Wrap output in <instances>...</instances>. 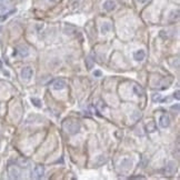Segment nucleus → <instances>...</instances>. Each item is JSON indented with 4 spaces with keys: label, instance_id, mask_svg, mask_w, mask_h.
I'll list each match as a JSON object with an SVG mask.
<instances>
[{
    "label": "nucleus",
    "instance_id": "f257e3e1",
    "mask_svg": "<svg viewBox=\"0 0 180 180\" xmlns=\"http://www.w3.org/2000/svg\"><path fill=\"white\" fill-rule=\"evenodd\" d=\"M62 128L69 135H75V134H77L79 130H80V124H79L78 120L66 119L62 122Z\"/></svg>",
    "mask_w": 180,
    "mask_h": 180
},
{
    "label": "nucleus",
    "instance_id": "f03ea898",
    "mask_svg": "<svg viewBox=\"0 0 180 180\" xmlns=\"http://www.w3.org/2000/svg\"><path fill=\"white\" fill-rule=\"evenodd\" d=\"M44 174H45V168H44V166L38 165L34 169V171L31 174V178L32 179H41L44 177Z\"/></svg>",
    "mask_w": 180,
    "mask_h": 180
},
{
    "label": "nucleus",
    "instance_id": "7ed1b4c3",
    "mask_svg": "<svg viewBox=\"0 0 180 180\" xmlns=\"http://www.w3.org/2000/svg\"><path fill=\"white\" fill-rule=\"evenodd\" d=\"M8 174L10 179H19L20 178V170L17 166H9L8 167Z\"/></svg>",
    "mask_w": 180,
    "mask_h": 180
},
{
    "label": "nucleus",
    "instance_id": "20e7f679",
    "mask_svg": "<svg viewBox=\"0 0 180 180\" xmlns=\"http://www.w3.org/2000/svg\"><path fill=\"white\" fill-rule=\"evenodd\" d=\"M32 76H34V70H32V68L25 67L22 70H21V77H22V79H25V80H29Z\"/></svg>",
    "mask_w": 180,
    "mask_h": 180
},
{
    "label": "nucleus",
    "instance_id": "39448f33",
    "mask_svg": "<svg viewBox=\"0 0 180 180\" xmlns=\"http://www.w3.org/2000/svg\"><path fill=\"white\" fill-rule=\"evenodd\" d=\"M15 55H19L20 57H27L29 55V49L26 46H18L15 51Z\"/></svg>",
    "mask_w": 180,
    "mask_h": 180
},
{
    "label": "nucleus",
    "instance_id": "423d86ee",
    "mask_svg": "<svg viewBox=\"0 0 180 180\" xmlns=\"http://www.w3.org/2000/svg\"><path fill=\"white\" fill-rule=\"evenodd\" d=\"M66 81L63 80V79H57L53 81V84H52V87H53V89L55 90H62L66 88Z\"/></svg>",
    "mask_w": 180,
    "mask_h": 180
},
{
    "label": "nucleus",
    "instance_id": "0eeeda50",
    "mask_svg": "<svg viewBox=\"0 0 180 180\" xmlns=\"http://www.w3.org/2000/svg\"><path fill=\"white\" fill-rule=\"evenodd\" d=\"M159 124H160V127H162V128H167L169 124H170V118H169L168 115H162L160 119H159Z\"/></svg>",
    "mask_w": 180,
    "mask_h": 180
},
{
    "label": "nucleus",
    "instance_id": "6e6552de",
    "mask_svg": "<svg viewBox=\"0 0 180 180\" xmlns=\"http://www.w3.org/2000/svg\"><path fill=\"white\" fill-rule=\"evenodd\" d=\"M116 8V2L112 0H107L105 4H103V9L106 11H112L113 9Z\"/></svg>",
    "mask_w": 180,
    "mask_h": 180
},
{
    "label": "nucleus",
    "instance_id": "1a4fd4ad",
    "mask_svg": "<svg viewBox=\"0 0 180 180\" xmlns=\"http://www.w3.org/2000/svg\"><path fill=\"white\" fill-rule=\"evenodd\" d=\"M176 171V162L174 161H169L167 167H166V174L171 176Z\"/></svg>",
    "mask_w": 180,
    "mask_h": 180
},
{
    "label": "nucleus",
    "instance_id": "9d476101",
    "mask_svg": "<svg viewBox=\"0 0 180 180\" xmlns=\"http://www.w3.org/2000/svg\"><path fill=\"white\" fill-rule=\"evenodd\" d=\"M145 56H146V53H145V51L143 50L136 51L135 55H134V57H135V59L137 60V61H141V60H143V59H145Z\"/></svg>",
    "mask_w": 180,
    "mask_h": 180
},
{
    "label": "nucleus",
    "instance_id": "9b49d317",
    "mask_svg": "<svg viewBox=\"0 0 180 180\" xmlns=\"http://www.w3.org/2000/svg\"><path fill=\"white\" fill-rule=\"evenodd\" d=\"M146 129H147V131H148V132H150V134L155 132V131L157 130L156 122H155V121H150V122H148V124L146 126Z\"/></svg>",
    "mask_w": 180,
    "mask_h": 180
},
{
    "label": "nucleus",
    "instance_id": "f8f14e48",
    "mask_svg": "<svg viewBox=\"0 0 180 180\" xmlns=\"http://www.w3.org/2000/svg\"><path fill=\"white\" fill-rule=\"evenodd\" d=\"M94 65H95V60L92 59L91 56H88L86 58V66L88 68V70H91L92 67H94Z\"/></svg>",
    "mask_w": 180,
    "mask_h": 180
},
{
    "label": "nucleus",
    "instance_id": "ddd939ff",
    "mask_svg": "<svg viewBox=\"0 0 180 180\" xmlns=\"http://www.w3.org/2000/svg\"><path fill=\"white\" fill-rule=\"evenodd\" d=\"M111 30V25L109 22H106L103 23L101 26V32L102 34H107V32H109Z\"/></svg>",
    "mask_w": 180,
    "mask_h": 180
},
{
    "label": "nucleus",
    "instance_id": "4468645a",
    "mask_svg": "<svg viewBox=\"0 0 180 180\" xmlns=\"http://www.w3.org/2000/svg\"><path fill=\"white\" fill-rule=\"evenodd\" d=\"M134 91L137 96H142L143 95V90L140 86H134Z\"/></svg>",
    "mask_w": 180,
    "mask_h": 180
},
{
    "label": "nucleus",
    "instance_id": "2eb2a0df",
    "mask_svg": "<svg viewBox=\"0 0 180 180\" xmlns=\"http://www.w3.org/2000/svg\"><path fill=\"white\" fill-rule=\"evenodd\" d=\"M18 163H19V166L20 167H25V168H27L29 165V161L27 159H20V160H18Z\"/></svg>",
    "mask_w": 180,
    "mask_h": 180
},
{
    "label": "nucleus",
    "instance_id": "dca6fc26",
    "mask_svg": "<svg viewBox=\"0 0 180 180\" xmlns=\"http://www.w3.org/2000/svg\"><path fill=\"white\" fill-rule=\"evenodd\" d=\"M31 102L34 103L36 107H38V108L41 107V102H40V100L39 99H37V98H32V99H31Z\"/></svg>",
    "mask_w": 180,
    "mask_h": 180
},
{
    "label": "nucleus",
    "instance_id": "f3484780",
    "mask_svg": "<svg viewBox=\"0 0 180 180\" xmlns=\"http://www.w3.org/2000/svg\"><path fill=\"white\" fill-rule=\"evenodd\" d=\"M106 161H107V159H106L105 156H99V160L97 161V165H98V166H100L101 163H105Z\"/></svg>",
    "mask_w": 180,
    "mask_h": 180
},
{
    "label": "nucleus",
    "instance_id": "a211bd4d",
    "mask_svg": "<svg viewBox=\"0 0 180 180\" xmlns=\"http://www.w3.org/2000/svg\"><path fill=\"white\" fill-rule=\"evenodd\" d=\"M152 100H153V101L156 102H159V101H161V96H160V95H159V94H156V95H153V96H152Z\"/></svg>",
    "mask_w": 180,
    "mask_h": 180
},
{
    "label": "nucleus",
    "instance_id": "6ab92c4d",
    "mask_svg": "<svg viewBox=\"0 0 180 180\" xmlns=\"http://www.w3.org/2000/svg\"><path fill=\"white\" fill-rule=\"evenodd\" d=\"M15 11H16V10H11V11H10V12H8V13H6L5 16H1V17H0V20H5L6 18H8V17H9V16H10V15H11V13H13V12H15Z\"/></svg>",
    "mask_w": 180,
    "mask_h": 180
},
{
    "label": "nucleus",
    "instance_id": "aec40b11",
    "mask_svg": "<svg viewBox=\"0 0 180 180\" xmlns=\"http://www.w3.org/2000/svg\"><path fill=\"white\" fill-rule=\"evenodd\" d=\"M179 90H177V91H176V92H174V98H176V99H177V100H179L180 99V96H179Z\"/></svg>",
    "mask_w": 180,
    "mask_h": 180
},
{
    "label": "nucleus",
    "instance_id": "412c9836",
    "mask_svg": "<svg viewBox=\"0 0 180 180\" xmlns=\"http://www.w3.org/2000/svg\"><path fill=\"white\" fill-rule=\"evenodd\" d=\"M94 75H95V76H96V77H100V76H101V72H100V71H99V70H96V71H95V72H94Z\"/></svg>",
    "mask_w": 180,
    "mask_h": 180
},
{
    "label": "nucleus",
    "instance_id": "4be33fe9",
    "mask_svg": "<svg viewBox=\"0 0 180 180\" xmlns=\"http://www.w3.org/2000/svg\"><path fill=\"white\" fill-rule=\"evenodd\" d=\"M9 2V0H0V4H7Z\"/></svg>",
    "mask_w": 180,
    "mask_h": 180
},
{
    "label": "nucleus",
    "instance_id": "5701e85b",
    "mask_svg": "<svg viewBox=\"0 0 180 180\" xmlns=\"http://www.w3.org/2000/svg\"><path fill=\"white\" fill-rule=\"evenodd\" d=\"M138 1H139V2H141V4H145V2H146V1H148V0H138Z\"/></svg>",
    "mask_w": 180,
    "mask_h": 180
},
{
    "label": "nucleus",
    "instance_id": "b1692460",
    "mask_svg": "<svg viewBox=\"0 0 180 180\" xmlns=\"http://www.w3.org/2000/svg\"><path fill=\"white\" fill-rule=\"evenodd\" d=\"M0 66H1V61H0Z\"/></svg>",
    "mask_w": 180,
    "mask_h": 180
},
{
    "label": "nucleus",
    "instance_id": "393cba45",
    "mask_svg": "<svg viewBox=\"0 0 180 180\" xmlns=\"http://www.w3.org/2000/svg\"><path fill=\"white\" fill-rule=\"evenodd\" d=\"M50 1H55V0H50Z\"/></svg>",
    "mask_w": 180,
    "mask_h": 180
}]
</instances>
